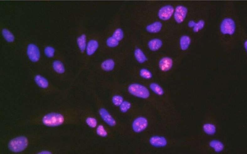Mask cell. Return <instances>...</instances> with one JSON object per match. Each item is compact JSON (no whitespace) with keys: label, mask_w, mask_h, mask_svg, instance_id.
Returning a JSON list of instances; mask_svg holds the SVG:
<instances>
[{"label":"cell","mask_w":247,"mask_h":154,"mask_svg":"<svg viewBox=\"0 0 247 154\" xmlns=\"http://www.w3.org/2000/svg\"><path fill=\"white\" fill-rule=\"evenodd\" d=\"M48 137V131L26 132L4 138L3 144L8 153L28 154L31 147Z\"/></svg>","instance_id":"1"},{"label":"cell","mask_w":247,"mask_h":154,"mask_svg":"<svg viewBox=\"0 0 247 154\" xmlns=\"http://www.w3.org/2000/svg\"><path fill=\"white\" fill-rule=\"evenodd\" d=\"M31 71L33 81L42 95L45 96H48L54 91V87L47 78L41 74L35 72L32 69Z\"/></svg>","instance_id":"2"},{"label":"cell","mask_w":247,"mask_h":154,"mask_svg":"<svg viewBox=\"0 0 247 154\" xmlns=\"http://www.w3.org/2000/svg\"><path fill=\"white\" fill-rule=\"evenodd\" d=\"M26 54L28 59L35 65H40L45 69L42 63L41 51L37 45L33 42L28 43L26 47Z\"/></svg>","instance_id":"3"},{"label":"cell","mask_w":247,"mask_h":154,"mask_svg":"<svg viewBox=\"0 0 247 154\" xmlns=\"http://www.w3.org/2000/svg\"><path fill=\"white\" fill-rule=\"evenodd\" d=\"M236 29V23L232 18H225L222 21L220 25V31L222 34L232 35L234 34Z\"/></svg>","instance_id":"4"},{"label":"cell","mask_w":247,"mask_h":154,"mask_svg":"<svg viewBox=\"0 0 247 154\" xmlns=\"http://www.w3.org/2000/svg\"><path fill=\"white\" fill-rule=\"evenodd\" d=\"M128 91L131 94L134 96L143 99L148 98L150 95L147 88L138 84L130 85L128 88Z\"/></svg>","instance_id":"5"},{"label":"cell","mask_w":247,"mask_h":154,"mask_svg":"<svg viewBox=\"0 0 247 154\" xmlns=\"http://www.w3.org/2000/svg\"><path fill=\"white\" fill-rule=\"evenodd\" d=\"M45 69H50L58 74H63L65 72L64 65L62 62L58 59L54 60L50 64H46Z\"/></svg>","instance_id":"6"},{"label":"cell","mask_w":247,"mask_h":154,"mask_svg":"<svg viewBox=\"0 0 247 154\" xmlns=\"http://www.w3.org/2000/svg\"><path fill=\"white\" fill-rule=\"evenodd\" d=\"M174 8L170 5H166L161 8L158 12L159 19L166 21L170 19L174 14Z\"/></svg>","instance_id":"7"},{"label":"cell","mask_w":247,"mask_h":154,"mask_svg":"<svg viewBox=\"0 0 247 154\" xmlns=\"http://www.w3.org/2000/svg\"><path fill=\"white\" fill-rule=\"evenodd\" d=\"M188 9L182 5L176 7L174 13L175 20L177 23L181 24L184 21L187 15Z\"/></svg>","instance_id":"8"},{"label":"cell","mask_w":247,"mask_h":154,"mask_svg":"<svg viewBox=\"0 0 247 154\" xmlns=\"http://www.w3.org/2000/svg\"><path fill=\"white\" fill-rule=\"evenodd\" d=\"M148 125V121L144 117H139L134 120L132 123V128L136 133H140L145 129Z\"/></svg>","instance_id":"9"},{"label":"cell","mask_w":247,"mask_h":154,"mask_svg":"<svg viewBox=\"0 0 247 154\" xmlns=\"http://www.w3.org/2000/svg\"><path fill=\"white\" fill-rule=\"evenodd\" d=\"M1 34L6 42L11 45H14L16 42V38L14 33L7 28L3 27L1 28Z\"/></svg>","instance_id":"10"},{"label":"cell","mask_w":247,"mask_h":154,"mask_svg":"<svg viewBox=\"0 0 247 154\" xmlns=\"http://www.w3.org/2000/svg\"><path fill=\"white\" fill-rule=\"evenodd\" d=\"M173 65V61L170 58L165 57L161 59L159 63V66L162 71L166 72L169 71L172 68Z\"/></svg>","instance_id":"11"},{"label":"cell","mask_w":247,"mask_h":154,"mask_svg":"<svg viewBox=\"0 0 247 154\" xmlns=\"http://www.w3.org/2000/svg\"><path fill=\"white\" fill-rule=\"evenodd\" d=\"M99 114L102 119L107 124L111 126L115 125L116 121L115 120L105 109H100L99 110Z\"/></svg>","instance_id":"12"},{"label":"cell","mask_w":247,"mask_h":154,"mask_svg":"<svg viewBox=\"0 0 247 154\" xmlns=\"http://www.w3.org/2000/svg\"><path fill=\"white\" fill-rule=\"evenodd\" d=\"M149 142L153 146L155 147H162L167 145V140L164 137L153 136L151 138Z\"/></svg>","instance_id":"13"},{"label":"cell","mask_w":247,"mask_h":154,"mask_svg":"<svg viewBox=\"0 0 247 154\" xmlns=\"http://www.w3.org/2000/svg\"><path fill=\"white\" fill-rule=\"evenodd\" d=\"M99 47L98 42L94 39H91L87 43L85 52L88 56L93 55L97 51Z\"/></svg>","instance_id":"14"},{"label":"cell","mask_w":247,"mask_h":154,"mask_svg":"<svg viewBox=\"0 0 247 154\" xmlns=\"http://www.w3.org/2000/svg\"><path fill=\"white\" fill-rule=\"evenodd\" d=\"M205 22L204 20H200L197 23L193 20L190 21L188 23V26L190 28H193V31L194 33L198 32L204 28Z\"/></svg>","instance_id":"15"},{"label":"cell","mask_w":247,"mask_h":154,"mask_svg":"<svg viewBox=\"0 0 247 154\" xmlns=\"http://www.w3.org/2000/svg\"><path fill=\"white\" fill-rule=\"evenodd\" d=\"M77 44L80 53H84L87 45L86 36L85 34L80 35L77 38Z\"/></svg>","instance_id":"16"},{"label":"cell","mask_w":247,"mask_h":154,"mask_svg":"<svg viewBox=\"0 0 247 154\" xmlns=\"http://www.w3.org/2000/svg\"><path fill=\"white\" fill-rule=\"evenodd\" d=\"M44 54L46 58L52 59L56 55V51L54 47L51 45L46 44L43 46V48Z\"/></svg>","instance_id":"17"},{"label":"cell","mask_w":247,"mask_h":154,"mask_svg":"<svg viewBox=\"0 0 247 154\" xmlns=\"http://www.w3.org/2000/svg\"><path fill=\"white\" fill-rule=\"evenodd\" d=\"M163 45L162 40L159 38H153L150 40L148 43V46L149 49L153 51H157L160 49Z\"/></svg>","instance_id":"18"},{"label":"cell","mask_w":247,"mask_h":154,"mask_svg":"<svg viewBox=\"0 0 247 154\" xmlns=\"http://www.w3.org/2000/svg\"><path fill=\"white\" fill-rule=\"evenodd\" d=\"M162 28V23L159 21H156L148 25L146 27V30L149 33H157L161 31Z\"/></svg>","instance_id":"19"},{"label":"cell","mask_w":247,"mask_h":154,"mask_svg":"<svg viewBox=\"0 0 247 154\" xmlns=\"http://www.w3.org/2000/svg\"><path fill=\"white\" fill-rule=\"evenodd\" d=\"M191 42L190 37L187 35H183L180 39V45L182 51H185L189 47Z\"/></svg>","instance_id":"20"},{"label":"cell","mask_w":247,"mask_h":154,"mask_svg":"<svg viewBox=\"0 0 247 154\" xmlns=\"http://www.w3.org/2000/svg\"><path fill=\"white\" fill-rule=\"evenodd\" d=\"M134 54L136 60L139 63H144L147 60V57L140 49L137 48L134 51Z\"/></svg>","instance_id":"21"},{"label":"cell","mask_w":247,"mask_h":154,"mask_svg":"<svg viewBox=\"0 0 247 154\" xmlns=\"http://www.w3.org/2000/svg\"><path fill=\"white\" fill-rule=\"evenodd\" d=\"M210 146L214 149L215 151L220 152L224 149V145L221 141L217 140H212L209 143Z\"/></svg>","instance_id":"22"},{"label":"cell","mask_w":247,"mask_h":154,"mask_svg":"<svg viewBox=\"0 0 247 154\" xmlns=\"http://www.w3.org/2000/svg\"><path fill=\"white\" fill-rule=\"evenodd\" d=\"M114 66H115V62L111 59L106 60L101 64L102 69L107 71H112L114 69Z\"/></svg>","instance_id":"23"},{"label":"cell","mask_w":247,"mask_h":154,"mask_svg":"<svg viewBox=\"0 0 247 154\" xmlns=\"http://www.w3.org/2000/svg\"><path fill=\"white\" fill-rule=\"evenodd\" d=\"M203 129L205 133L207 135H213L216 132V126L212 124H205L203 126Z\"/></svg>","instance_id":"24"},{"label":"cell","mask_w":247,"mask_h":154,"mask_svg":"<svg viewBox=\"0 0 247 154\" xmlns=\"http://www.w3.org/2000/svg\"><path fill=\"white\" fill-rule=\"evenodd\" d=\"M150 88L154 93L159 96H162L164 94V91L163 89L158 85L155 83H152L150 85Z\"/></svg>","instance_id":"25"},{"label":"cell","mask_w":247,"mask_h":154,"mask_svg":"<svg viewBox=\"0 0 247 154\" xmlns=\"http://www.w3.org/2000/svg\"><path fill=\"white\" fill-rule=\"evenodd\" d=\"M124 36L123 31L120 28H118L114 31L112 36L119 41L123 39Z\"/></svg>","instance_id":"26"},{"label":"cell","mask_w":247,"mask_h":154,"mask_svg":"<svg viewBox=\"0 0 247 154\" xmlns=\"http://www.w3.org/2000/svg\"><path fill=\"white\" fill-rule=\"evenodd\" d=\"M107 46L110 48H114L118 46L119 41L111 36L107 38L106 41Z\"/></svg>","instance_id":"27"},{"label":"cell","mask_w":247,"mask_h":154,"mask_svg":"<svg viewBox=\"0 0 247 154\" xmlns=\"http://www.w3.org/2000/svg\"><path fill=\"white\" fill-rule=\"evenodd\" d=\"M139 74L142 78L146 79H150L152 77V74L150 71L146 69H142L139 72Z\"/></svg>","instance_id":"28"},{"label":"cell","mask_w":247,"mask_h":154,"mask_svg":"<svg viewBox=\"0 0 247 154\" xmlns=\"http://www.w3.org/2000/svg\"><path fill=\"white\" fill-rule=\"evenodd\" d=\"M112 101L115 106H119L123 102V99L122 96L119 95H115L112 98Z\"/></svg>","instance_id":"29"},{"label":"cell","mask_w":247,"mask_h":154,"mask_svg":"<svg viewBox=\"0 0 247 154\" xmlns=\"http://www.w3.org/2000/svg\"><path fill=\"white\" fill-rule=\"evenodd\" d=\"M85 122L87 125L91 128H94L96 126L97 121L95 118L91 117H88L86 119Z\"/></svg>","instance_id":"30"},{"label":"cell","mask_w":247,"mask_h":154,"mask_svg":"<svg viewBox=\"0 0 247 154\" xmlns=\"http://www.w3.org/2000/svg\"><path fill=\"white\" fill-rule=\"evenodd\" d=\"M120 106L121 111L123 113H126L130 108L131 104L129 102L125 101L122 102Z\"/></svg>","instance_id":"31"},{"label":"cell","mask_w":247,"mask_h":154,"mask_svg":"<svg viewBox=\"0 0 247 154\" xmlns=\"http://www.w3.org/2000/svg\"><path fill=\"white\" fill-rule=\"evenodd\" d=\"M97 134L102 137H105L107 135V132L102 125H99L98 127L97 130Z\"/></svg>","instance_id":"32"},{"label":"cell","mask_w":247,"mask_h":154,"mask_svg":"<svg viewBox=\"0 0 247 154\" xmlns=\"http://www.w3.org/2000/svg\"><path fill=\"white\" fill-rule=\"evenodd\" d=\"M247 41H246L244 43V48L245 49V50H246V51H247Z\"/></svg>","instance_id":"33"}]
</instances>
